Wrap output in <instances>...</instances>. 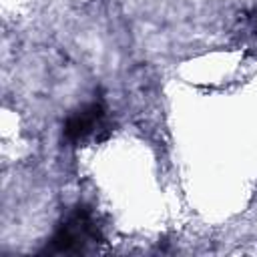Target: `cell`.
<instances>
[{"mask_svg": "<svg viewBox=\"0 0 257 257\" xmlns=\"http://www.w3.org/2000/svg\"><path fill=\"white\" fill-rule=\"evenodd\" d=\"M100 239V231L94 215L88 209H76L70 213L50 237L46 251L48 253H84L90 245Z\"/></svg>", "mask_w": 257, "mask_h": 257, "instance_id": "6da1fadb", "label": "cell"}, {"mask_svg": "<svg viewBox=\"0 0 257 257\" xmlns=\"http://www.w3.org/2000/svg\"><path fill=\"white\" fill-rule=\"evenodd\" d=\"M108 133L106 108L100 102H88L72 112L64 122V139L72 145L100 141Z\"/></svg>", "mask_w": 257, "mask_h": 257, "instance_id": "7a4b0ae2", "label": "cell"}]
</instances>
